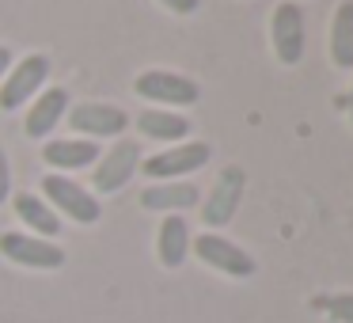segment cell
Instances as JSON below:
<instances>
[{
	"instance_id": "1",
	"label": "cell",
	"mask_w": 353,
	"mask_h": 323,
	"mask_svg": "<svg viewBox=\"0 0 353 323\" xmlns=\"http://www.w3.org/2000/svg\"><path fill=\"white\" fill-rule=\"evenodd\" d=\"M42 194H46V206L54 213H69V221L77 224H95L103 213L99 198L92 190H84L80 183H72L69 175H57V171L42 175Z\"/></svg>"
},
{
	"instance_id": "2",
	"label": "cell",
	"mask_w": 353,
	"mask_h": 323,
	"mask_svg": "<svg viewBox=\"0 0 353 323\" xmlns=\"http://www.w3.org/2000/svg\"><path fill=\"white\" fill-rule=\"evenodd\" d=\"M50 80V57L46 54H27L23 61H16L0 84V110H19L46 88Z\"/></svg>"
},
{
	"instance_id": "3",
	"label": "cell",
	"mask_w": 353,
	"mask_h": 323,
	"mask_svg": "<svg viewBox=\"0 0 353 323\" xmlns=\"http://www.w3.org/2000/svg\"><path fill=\"white\" fill-rule=\"evenodd\" d=\"M209 156H213V148H209L205 141H186V145H171V148H163V153L148 156V160L141 164V171H145L148 179H156V183H171V179H183V175H190V171H201L209 164Z\"/></svg>"
},
{
	"instance_id": "4",
	"label": "cell",
	"mask_w": 353,
	"mask_h": 323,
	"mask_svg": "<svg viewBox=\"0 0 353 323\" xmlns=\"http://www.w3.org/2000/svg\"><path fill=\"white\" fill-rule=\"evenodd\" d=\"M133 92L141 95V99H152L163 107H194V103L201 99L198 84H194L190 77H179V72H163V69H148L141 72L137 80H133Z\"/></svg>"
},
{
	"instance_id": "5",
	"label": "cell",
	"mask_w": 353,
	"mask_h": 323,
	"mask_svg": "<svg viewBox=\"0 0 353 323\" xmlns=\"http://www.w3.org/2000/svg\"><path fill=\"white\" fill-rule=\"evenodd\" d=\"M270 39H274V54L281 65H300L304 61V46H307V35H304V8L285 0L277 4L274 16H270Z\"/></svg>"
},
{
	"instance_id": "6",
	"label": "cell",
	"mask_w": 353,
	"mask_h": 323,
	"mask_svg": "<svg viewBox=\"0 0 353 323\" xmlns=\"http://www.w3.org/2000/svg\"><path fill=\"white\" fill-rule=\"evenodd\" d=\"M190 247H194V255H198L205 266L221 270V274H228V277H251L254 270H259L254 259H251V251H243L239 244L216 236V232H201V236H194Z\"/></svg>"
},
{
	"instance_id": "7",
	"label": "cell",
	"mask_w": 353,
	"mask_h": 323,
	"mask_svg": "<svg viewBox=\"0 0 353 323\" xmlns=\"http://www.w3.org/2000/svg\"><path fill=\"white\" fill-rule=\"evenodd\" d=\"M137 168H141L137 141L118 137L114 145L95 160V179H92V183H95V190H99V194H118L133 175H137Z\"/></svg>"
},
{
	"instance_id": "8",
	"label": "cell",
	"mask_w": 353,
	"mask_h": 323,
	"mask_svg": "<svg viewBox=\"0 0 353 323\" xmlns=\"http://www.w3.org/2000/svg\"><path fill=\"white\" fill-rule=\"evenodd\" d=\"M0 255L16 266H31V270H61L65 266V251L50 239L27 236V232H0Z\"/></svg>"
},
{
	"instance_id": "9",
	"label": "cell",
	"mask_w": 353,
	"mask_h": 323,
	"mask_svg": "<svg viewBox=\"0 0 353 323\" xmlns=\"http://www.w3.org/2000/svg\"><path fill=\"white\" fill-rule=\"evenodd\" d=\"M243 186H247V171L239 168V164H232V168L221 171V179H216L213 194L205 198V209H201V221H205V228H224V224L236 217L239 202H243Z\"/></svg>"
},
{
	"instance_id": "10",
	"label": "cell",
	"mask_w": 353,
	"mask_h": 323,
	"mask_svg": "<svg viewBox=\"0 0 353 323\" xmlns=\"http://www.w3.org/2000/svg\"><path fill=\"white\" fill-rule=\"evenodd\" d=\"M69 126L84 137H122L125 126H130V115L110 103H80V107H69Z\"/></svg>"
},
{
	"instance_id": "11",
	"label": "cell",
	"mask_w": 353,
	"mask_h": 323,
	"mask_svg": "<svg viewBox=\"0 0 353 323\" xmlns=\"http://www.w3.org/2000/svg\"><path fill=\"white\" fill-rule=\"evenodd\" d=\"M69 115V92L65 88H42L39 95H34L31 110H27V137H50V130H54L61 118Z\"/></svg>"
},
{
	"instance_id": "12",
	"label": "cell",
	"mask_w": 353,
	"mask_h": 323,
	"mask_svg": "<svg viewBox=\"0 0 353 323\" xmlns=\"http://www.w3.org/2000/svg\"><path fill=\"white\" fill-rule=\"evenodd\" d=\"M201 202V190L194 183H152L141 190V206L152 213H183Z\"/></svg>"
},
{
	"instance_id": "13",
	"label": "cell",
	"mask_w": 353,
	"mask_h": 323,
	"mask_svg": "<svg viewBox=\"0 0 353 323\" xmlns=\"http://www.w3.org/2000/svg\"><path fill=\"white\" fill-rule=\"evenodd\" d=\"M190 255V224L183 221V213H168L160 224V236H156V259L160 266L179 270Z\"/></svg>"
},
{
	"instance_id": "14",
	"label": "cell",
	"mask_w": 353,
	"mask_h": 323,
	"mask_svg": "<svg viewBox=\"0 0 353 323\" xmlns=\"http://www.w3.org/2000/svg\"><path fill=\"white\" fill-rule=\"evenodd\" d=\"M137 130L152 141H163V145H183L186 133H190V122L175 110H160V107H148L137 115Z\"/></svg>"
},
{
	"instance_id": "15",
	"label": "cell",
	"mask_w": 353,
	"mask_h": 323,
	"mask_svg": "<svg viewBox=\"0 0 353 323\" xmlns=\"http://www.w3.org/2000/svg\"><path fill=\"white\" fill-rule=\"evenodd\" d=\"M42 160L57 171H80L99 160V145L95 141H50L42 148Z\"/></svg>"
},
{
	"instance_id": "16",
	"label": "cell",
	"mask_w": 353,
	"mask_h": 323,
	"mask_svg": "<svg viewBox=\"0 0 353 323\" xmlns=\"http://www.w3.org/2000/svg\"><path fill=\"white\" fill-rule=\"evenodd\" d=\"M12 206H16V217L39 239H54L57 232H61V217H57L54 209L39 198V194H16V202H12Z\"/></svg>"
},
{
	"instance_id": "17",
	"label": "cell",
	"mask_w": 353,
	"mask_h": 323,
	"mask_svg": "<svg viewBox=\"0 0 353 323\" xmlns=\"http://www.w3.org/2000/svg\"><path fill=\"white\" fill-rule=\"evenodd\" d=\"M330 61L338 69H353V0H342L330 19Z\"/></svg>"
},
{
	"instance_id": "18",
	"label": "cell",
	"mask_w": 353,
	"mask_h": 323,
	"mask_svg": "<svg viewBox=\"0 0 353 323\" xmlns=\"http://www.w3.org/2000/svg\"><path fill=\"white\" fill-rule=\"evenodd\" d=\"M323 308H327V315L334 323H353V293H338V297H330Z\"/></svg>"
},
{
	"instance_id": "19",
	"label": "cell",
	"mask_w": 353,
	"mask_h": 323,
	"mask_svg": "<svg viewBox=\"0 0 353 323\" xmlns=\"http://www.w3.org/2000/svg\"><path fill=\"white\" fill-rule=\"evenodd\" d=\"M8 194H12V164H8V153L0 148V206L8 202Z\"/></svg>"
},
{
	"instance_id": "20",
	"label": "cell",
	"mask_w": 353,
	"mask_h": 323,
	"mask_svg": "<svg viewBox=\"0 0 353 323\" xmlns=\"http://www.w3.org/2000/svg\"><path fill=\"white\" fill-rule=\"evenodd\" d=\"M168 12H175V16H194V12L201 8V0H160Z\"/></svg>"
},
{
	"instance_id": "21",
	"label": "cell",
	"mask_w": 353,
	"mask_h": 323,
	"mask_svg": "<svg viewBox=\"0 0 353 323\" xmlns=\"http://www.w3.org/2000/svg\"><path fill=\"white\" fill-rule=\"evenodd\" d=\"M16 65V57H12V50L8 46H0V80L8 77V69Z\"/></svg>"
},
{
	"instance_id": "22",
	"label": "cell",
	"mask_w": 353,
	"mask_h": 323,
	"mask_svg": "<svg viewBox=\"0 0 353 323\" xmlns=\"http://www.w3.org/2000/svg\"><path fill=\"white\" fill-rule=\"evenodd\" d=\"M345 107H350V118H353V92H350V103H345Z\"/></svg>"
}]
</instances>
